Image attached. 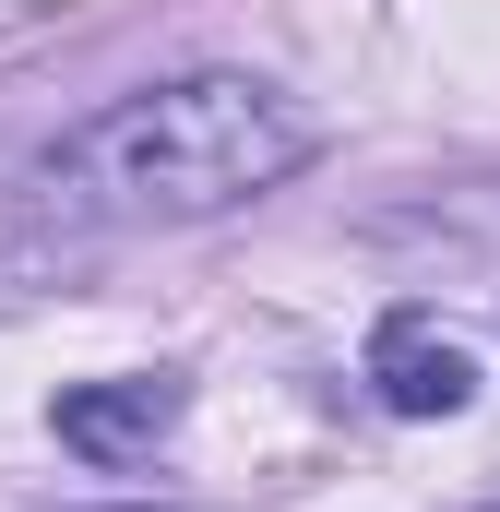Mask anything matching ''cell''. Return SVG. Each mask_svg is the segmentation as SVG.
Returning <instances> with one entry per match:
<instances>
[{
	"mask_svg": "<svg viewBox=\"0 0 500 512\" xmlns=\"http://www.w3.org/2000/svg\"><path fill=\"white\" fill-rule=\"evenodd\" d=\"M370 382L393 417H465V393H477V358L453 346V334H429L417 310H393L370 334Z\"/></svg>",
	"mask_w": 500,
	"mask_h": 512,
	"instance_id": "cell-2",
	"label": "cell"
},
{
	"mask_svg": "<svg viewBox=\"0 0 500 512\" xmlns=\"http://www.w3.org/2000/svg\"><path fill=\"white\" fill-rule=\"evenodd\" d=\"M298 167H310V120L274 84L191 72V84L96 108L36 167V203L48 215H96V227H155V215H227L250 191L298 179Z\"/></svg>",
	"mask_w": 500,
	"mask_h": 512,
	"instance_id": "cell-1",
	"label": "cell"
},
{
	"mask_svg": "<svg viewBox=\"0 0 500 512\" xmlns=\"http://www.w3.org/2000/svg\"><path fill=\"white\" fill-rule=\"evenodd\" d=\"M179 429V382H72L60 393V441L84 465H143Z\"/></svg>",
	"mask_w": 500,
	"mask_h": 512,
	"instance_id": "cell-3",
	"label": "cell"
}]
</instances>
